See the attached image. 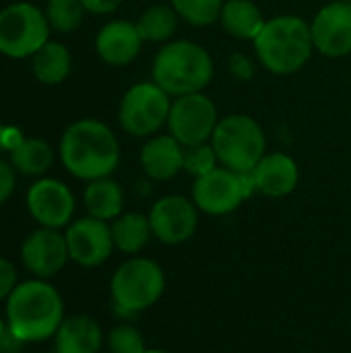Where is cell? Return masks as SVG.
Wrapping results in <instances>:
<instances>
[{"label": "cell", "instance_id": "6da1fadb", "mask_svg": "<svg viewBox=\"0 0 351 353\" xmlns=\"http://www.w3.org/2000/svg\"><path fill=\"white\" fill-rule=\"evenodd\" d=\"M62 165L79 180L108 178L120 161V143L110 126L99 120H79L70 124L60 141Z\"/></svg>", "mask_w": 351, "mask_h": 353}, {"label": "cell", "instance_id": "7a4b0ae2", "mask_svg": "<svg viewBox=\"0 0 351 353\" xmlns=\"http://www.w3.org/2000/svg\"><path fill=\"white\" fill-rule=\"evenodd\" d=\"M64 321V304L54 285L43 279L19 283L6 300L8 333L17 341H43L56 335Z\"/></svg>", "mask_w": 351, "mask_h": 353}, {"label": "cell", "instance_id": "3957f363", "mask_svg": "<svg viewBox=\"0 0 351 353\" xmlns=\"http://www.w3.org/2000/svg\"><path fill=\"white\" fill-rule=\"evenodd\" d=\"M252 43L261 66L279 77L302 70L314 52L310 23L298 14H277L267 19Z\"/></svg>", "mask_w": 351, "mask_h": 353}, {"label": "cell", "instance_id": "277c9868", "mask_svg": "<svg viewBox=\"0 0 351 353\" xmlns=\"http://www.w3.org/2000/svg\"><path fill=\"white\" fill-rule=\"evenodd\" d=\"M215 66L211 54L197 41L176 39L163 43L151 66L153 83L170 97L201 93L213 79Z\"/></svg>", "mask_w": 351, "mask_h": 353}, {"label": "cell", "instance_id": "5b68a950", "mask_svg": "<svg viewBox=\"0 0 351 353\" xmlns=\"http://www.w3.org/2000/svg\"><path fill=\"white\" fill-rule=\"evenodd\" d=\"M163 267L147 256H130L112 275L110 294L114 308L122 316H137L153 308L166 294Z\"/></svg>", "mask_w": 351, "mask_h": 353}, {"label": "cell", "instance_id": "8992f818", "mask_svg": "<svg viewBox=\"0 0 351 353\" xmlns=\"http://www.w3.org/2000/svg\"><path fill=\"white\" fill-rule=\"evenodd\" d=\"M209 143L219 165L238 174L252 172L267 155V137L261 124L246 114H230L219 118Z\"/></svg>", "mask_w": 351, "mask_h": 353}, {"label": "cell", "instance_id": "52a82bcc", "mask_svg": "<svg viewBox=\"0 0 351 353\" xmlns=\"http://www.w3.org/2000/svg\"><path fill=\"white\" fill-rule=\"evenodd\" d=\"M252 194H257L252 172L238 174L217 165L213 172L194 178L190 199L203 215L223 217L234 213Z\"/></svg>", "mask_w": 351, "mask_h": 353}, {"label": "cell", "instance_id": "ba28073f", "mask_svg": "<svg viewBox=\"0 0 351 353\" xmlns=\"http://www.w3.org/2000/svg\"><path fill=\"white\" fill-rule=\"evenodd\" d=\"M172 108V97L153 81L132 85L118 108V120L124 132L137 139L155 137L166 124Z\"/></svg>", "mask_w": 351, "mask_h": 353}, {"label": "cell", "instance_id": "9c48e42d", "mask_svg": "<svg viewBox=\"0 0 351 353\" xmlns=\"http://www.w3.org/2000/svg\"><path fill=\"white\" fill-rule=\"evenodd\" d=\"M48 17L29 2H17L0 10V54L8 58L33 56L48 43Z\"/></svg>", "mask_w": 351, "mask_h": 353}, {"label": "cell", "instance_id": "30bf717a", "mask_svg": "<svg viewBox=\"0 0 351 353\" xmlns=\"http://www.w3.org/2000/svg\"><path fill=\"white\" fill-rule=\"evenodd\" d=\"M219 122L215 101L201 93H188L172 99L168 116V132L182 145L194 147L209 143Z\"/></svg>", "mask_w": 351, "mask_h": 353}, {"label": "cell", "instance_id": "8fae6325", "mask_svg": "<svg viewBox=\"0 0 351 353\" xmlns=\"http://www.w3.org/2000/svg\"><path fill=\"white\" fill-rule=\"evenodd\" d=\"M149 223L153 238L163 246H180L188 242L201 221L194 201L184 194H166L151 205Z\"/></svg>", "mask_w": 351, "mask_h": 353}, {"label": "cell", "instance_id": "7c38bea8", "mask_svg": "<svg viewBox=\"0 0 351 353\" xmlns=\"http://www.w3.org/2000/svg\"><path fill=\"white\" fill-rule=\"evenodd\" d=\"M64 238H66L70 261H74L77 265H81L85 269L103 265L116 250L110 223L95 219L91 215L72 221L68 225Z\"/></svg>", "mask_w": 351, "mask_h": 353}, {"label": "cell", "instance_id": "4fadbf2b", "mask_svg": "<svg viewBox=\"0 0 351 353\" xmlns=\"http://www.w3.org/2000/svg\"><path fill=\"white\" fill-rule=\"evenodd\" d=\"M314 50L327 58L351 54V2L333 0L325 4L310 23Z\"/></svg>", "mask_w": 351, "mask_h": 353}, {"label": "cell", "instance_id": "5bb4252c", "mask_svg": "<svg viewBox=\"0 0 351 353\" xmlns=\"http://www.w3.org/2000/svg\"><path fill=\"white\" fill-rule=\"evenodd\" d=\"M29 213L41 228L60 230L70 223L74 215V196L70 188L58 180H37L27 192Z\"/></svg>", "mask_w": 351, "mask_h": 353}, {"label": "cell", "instance_id": "9a60e30c", "mask_svg": "<svg viewBox=\"0 0 351 353\" xmlns=\"http://www.w3.org/2000/svg\"><path fill=\"white\" fill-rule=\"evenodd\" d=\"M23 265L39 279L54 277L66 265L68 246L66 238L52 228H41L33 232L21 246Z\"/></svg>", "mask_w": 351, "mask_h": 353}, {"label": "cell", "instance_id": "2e32d148", "mask_svg": "<svg viewBox=\"0 0 351 353\" xmlns=\"http://www.w3.org/2000/svg\"><path fill=\"white\" fill-rule=\"evenodd\" d=\"M257 192L269 199H283L298 188L300 168L288 153H267L252 170Z\"/></svg>", "mask_w": 351, "mask_h": 353}, {"label": "cell", "instance_id": "e0dca14e", "mask_svg": "<svg viewBox=\"0 0 351 353\" xmlns=\"http://www.w3.org/2000/svg\"><path fill=\"white\" fill-rule=\"evenodd\" d=\"M143 46V37L137 29V23L130 21H110L103 25L95 37V50L99 58L110 66L130 64Z\"/></svg>", "mask_w": 351, "mask_h": 353}, {"label": "cell", "instance_id": "ac0fdd59", "mask_svg": "<svg viewBox=\"0 0 351 353\" xmlns=\"http://www.w3.org/2000/svg\"><path fill=\"white\" fill-rule=\"evenodd\" d=\"M141 165L147 178L166 182L184 170V147L168 132L149 137L141 149Z\"/></svg>", "mask_w": 351, "mask_h": 353}, {"label": "cell", "instance_id": "d6986e66", "mask_svg": "<svg viewBox=\"0 0 351 353\" xmlns=\"http://www.w3.org/2000/svg\"><path fill=\"white\" fill-rule=\"evenodd\" d=\"M54 339L58 353H99L103 345V331L95 319L77 314L62 321Z\"/></svg>", "mask_w": 351, "mask_h": 353}, {"label": "cell", "instance_id": "ffe728a7", "mask_svg": "<svg viewBox=\"0 0 351 353\" xmlns=\"http://www.w3.org/2000/svg\"><path fill=\"white\" fill-rule=\"evenodd\" d=\"M219 23L232 37L254 41L261 29L265 27L267 19L259 4L252 0H225L219 14Z\"/></svg>", "mask_w": 351, "mask_h": 353}, {"label": "cell", "instance_id": "44dd1931", "mask_svg": "<svg viewBox=\"0 0 351 353\" xmlns=\"http://www.w3.org/2000/svg\"><path fill=\"white\" fill-rule=\"evenodd\" d=\"M83 201H85V209L91 217L108 221V223H112L116 217H120L122 209H124L122 186L118 182H114L110 176L89 182V186L85 188Z\"/></svg>", "mask_w": 351, "mask_h": 353}, {"label": "cell", "instance_id": "7402d4cb", "mask_svg": "<svg viewBox=\"0 0 351 353\" xmlns=\"http://www.w3.org/2000/svg\"><path fill=\"white\" fill-rule=\"evenodd\" d=\"M114 248L128 256H139L153 238L149 217L143 213H122L110 223Z\"/></svg>", "mask_w": 351, "mask_h": 353}, {"label": "cell", "instance_id": "603a6c76", "mask_svg": "<svg viewBox=\"0 0 351 353\" xmlns=\"http://www.w3.org/2000/svg\"><path fill=\"white\" fill-rule=\"evenodd\" d=\"M70 72V54L62 43L48 41L33 54V74L43 85H58Z\"/></svg>", "mask_w": 351, "mask_h": 353}, {"label": "cell", "instance_id": "cb8c5ba5", "mask_svg": "<svg viewBox=\"0 0 351 353\" xmlns=\"http://www.w3.org/2000/svg\"><path fill=\"white\" fill-rule=\"evenodd\" d=\"M178 12L168 4L149 6L137 21V29L143 41L151 43H168L178 31Z\"/></svg>", "mask_w": 351, "mask_h": 353}, {"label": "cell", "instance_id": "d4e9b609", "mask_svg": "<svg viewBox=\"0 0 351 353\" xmlns=\"http://www.w3.org/2000/svg\"><path fill=\"white\" fill-rule=\"evenodd\" d=\"M10 163L14 170L27 176H39L54 163L50 145L41 139H25L17 149L10 151Z\"/></svg>", "mask_w": 351, "mask_h": 353}, {"label": "cell", "instance_id": "484cf974", "mask_svg": "<svg viewBox=\"0 0 351 353\" xmlns=\"http://www.w3.org/2000/svg\"><path fill=\"white\" fill-rule=\"evenodd\" d=\"M225 0H172L178 17L192 27H207L219 21Z\"/></svg>", "mask_w": 351, "mask_h": 353}, {"label": "cell", "instance_id": "4316f807", "mask_svg": "<svg viewBox=\"0 0 351 353\" xmlns=\"http://www.w3.org/2000/svg\"><path fill=\"white\" fill-rule=\"evenodd\" d=\"M46 17L50 27L60 33H70L83 23L85 6L81 4V0H50Z\"/></svg>", "mask_w": 351, "mask_h": 353}, {"label": "cell", "instance_id": "83f0119b", "mask_svg": "<svg viewBox=\"0 0 351 353\" xmlns=\"http://www.w3.org/2000/svg\"><path fill=\"white\" fill-rule=\"evenodd\" d=\"M147 350L145 337L134 325H116L108 335V353H145Z\"/></svg>", "mask_w": 351, "mask_h": 353}, {"label": "cell", "instance_id": "f1b7e54d", "mask_svg": "<svg viewBox=\"0 0 351 353\" xmlns=\"http://www.w3.org/2000/svg\"><path fill=\"white\" fill-rule=\"evenodd\" d=\"M219 165L217 155L211 147V143L184 147V172H188L192 178H201L209 172H213Z\"/></svg>", "mask_w": 351, "mask_h": 353}, {"label": "cell", "instance_id": "f546056e", "mask_svg": "<svg viewBox=\"0 0 351 353\" xmlns=\"http://www.w3.org/2000/svg\"><path fill=\"white\" fill-rule=\"evenodd\" d=\"M257 72V66H254V60L250 56H246L244 52H236L230 56V74L240 81V83H246L254 77Z\"/></svg>", "mask_w": 351, "mask_h": 353}, {"label": "cell", "instance_id": "4dcf8cb0", "mask_svg": "<svg viewBox=\"0 0 351 353\" xmlns=\"http://www.w3.org/2000/svg\"><path fill=\"white\" fill-rule=\"evenodd\" d=\"M17 288V271L10 261L0 256V300L8 298Z\"/></svg>", "mask_w": 351, "mask_h": 353}, {"label": "cell", "instance_id": "1f68e13d", "mask_svg": "<svg viewBox=\"0 0 351 353\" xmlns=\"http://www.w3.org/2000/svg\"><path fill=\"white\" fill-rule=\"evenodd\" d=\"M12 190H14V168L8 161L0 159V205L10 199Z\"/></svg>", "mask_w": 351, "mask_h": 353}, {"label": "cell", "instance_id": "d6a6232c", "mask_svg": "<svg viewBox=\"0 0 351 353\" xmlns=\"http://www.w3.org/2000/svg\"><path fill=\"white\" fill-rule=\"evenodd\" d=\"M81 4L85 6L87 12L110 14V12H114L122 4V0H81Z\"/></svg>", "mask_w": 351, "mask_h": 353}, {"label": "cell", "instance_id": "836d02e7", "mask_svg": "<svg viewBox=\"0 0 351 353\" xmlns=\"http://www.w3.org/2000/svg\"><path fill=\"white\" fill-rule=\"evenodd\" d=\"M0 151H6V126L0 124Z\"/></svg>", "mask_w": 351, "mask_h": 353}, {"label": "cell", "instance_id": "e575fe53", "mask_svg": "<svg viewBox=\"0 0 351 353\" xmlns=\"http://www.w3.org/2000/svg\"><path fill=\"white\" fill-rule=\"evenodd\" d=\"M6 327H8V325H4V321H2V316H0V339H2L4 333H6Z\"/></svg>", "mask_w": 351, "mask_h": 353}, {"label": "cell", "instance_id": "d590c367", "mask_svg": "<svg viewBox=\"0 0 351 353\" xmlns=\"http://www.w3.org/2000/svg\"><path fill=\"white\" fill-rule=\"evenodd\" d=\"M145 353H170V352H166V350H155V347H151V350H147Z\"/></svg>", "mask_w": 351, "mask_h": 353}, {"label": "cell", "instance_id": "8d00e7d4", "mask_svg": "<svg viewBox=\"0 0 351 353\" xmlns=\"http://www.w3.org/2000/svg\"><path fill=\"white\" fill-rule=\"evenodd\" d=\"M343 2H351V0H343Z\"/></svg>", "mask_w": 351, "mask_h": 353}, {"label": "cell", "instance_id": "74e56055", "mask_svg": "<svg viewBox=\"0 0 351 353\" xmlns=\"http://www.w3.org/2000/svg\"><path fill=\"white\" fill-rule=\"evenodd\" d=\"M48 353H58V352H48Z\"/></svg>", "mask_w": 351, "mask_h": 353}]
</instances>
